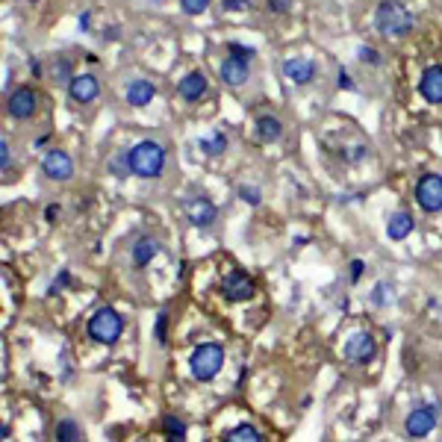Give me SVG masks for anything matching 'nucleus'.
Wrapping results in <instances>:
<instances>
[{
	"instance_id": "7ed1b4c3",
	"label": "nucleus",
	"mask_w": 442,
	"mask_h": 442,
	"mask_svg": "<svg viewBox=\"0 0 442 442\" xmlns=\"http://www.w3.org/2000/svg\"><path fill=\"white\" fill-rule=\"evenodd\" d=\"M124 330V321L112 307H100L92 318H89V336L100 345H112L118 343V336Z\"/></svg>"
},
{
	"instance_id": "4be33fe9",
	"label": "nucleus",
	"mask_w": 442,
	"mask_h": 442,
	"mask_svg": "<svg viewBox=\"0 0 442 442\" xmlns=\"http://www.w3.org/2000/svg\"><path fill=\"white\" fill-rule=\"evenodd\" d=\"M163 428L168 433V442H186V425L177 416H166L163 419Z\"/></svg>"
},
{
	"instance_id": "20e7f679",
	"label": "nucleus",
	"mask_w": 442,
	"mask_h": 442,
	"mask_svg": "<svg viewBox=\"0 0 442 442\" xmlns=\"http://www.w3.org/2000/svg\"><path fill=\"white\" fill-rule=\"evenodd\" d=\"M221 363H225V351L218 345H200L195 348L192 360H189V369L195 380H212L221 372Z\"/></svg>"
},
{
	"instance_id": "b1692460",
	"label": "nucleus",
	"mask_w": 442,
	"mask_h": 442,
	"mask_svg": "<svg viewBox=\"0 0 442 442\" xmlns=\"http://www.w3.org/2000/svg\"><path fill=\"white\" fill-rule=\"evenodd\" d=\"M200 151H207V153H221V151H225L227 148V136L225 133H215L212 139H200Z\"/></svg>"
},
{
	"instance_id": "393cba45",
	"label": "nucleus",
	"mask_w": 442,
	"mask_h": 442,
	"mask_svg": "<svg viewBox=\"0 0 442 442\" xmlns=\"http://www.w3.org/2000/svg\"><path fill=\"white\" fill-rule=\"evenodd\" d=\"M50 71H53V80H56V83H59V80H68V83L74 80V74H71V63H68V59H63V56H56V59H53Z\"/></svg>"
},
{
	"instance_id": "412c9836",
	"label": "nucleus",
	"mask_w": 442,
	"mask_h": 442,
	"mask_svg": "<svg viewBox=\"0 0 442 442\" xmlns=\"http://www.w3.org/2000/svg\"><path fill=\"white\" fill-rule=\"evenodd\" d=\"M56 442H80V425L74 419H63L56 425Z\"/></svg>"
},
{
	"instance_id": "1a4fd4ad",
	"label": "nucleus",
	"mask_w": 442,
	"mask_h": 442,
	"mask_svg": "<svg viewBox=\"0 0 442 442\" xmlns=\"http://www.w3.org/2000/svg\"><path fill=\"white\" fill-rule=\"evenodd\" d=\"M254 280L245 274V271H230L225 277V284H221V292H225L227 301H248L254 295Z\"/></svg>"
},
{
	"instance_id": "72a5a7b5",
	"label": "nucleus",
	"mask_w": 442,
	"mask_h": 442,
	"mask_svg": "<svg viewBox=\"0 0 442 442\" xmlns=\"http://www.w3.org/2000/svg\"><path fill=\"white\" fill-rule=\"evenodd\" d=\"M0 166H4V171H9V142L6 139L0 142Z\"/></svg>"
},
{
	"instance_id": "c85d7f7f",
	"label": "nucleus",
	"mask_w": 442,
	"mask_h": 442,
	"mask_svg": "<svg viewBox=\"0 0 442 442\" xmlns=\"http://www.w3.org/2000/svg\"><path fill=\"white\" fill-rule=\"evenodd\" d=\"M239 198H242L245 204L257 207V204H259V189H254V186H242V189H239Z\"/></svg>"
},
{
	"instance_id": "f03ea898",
	"label": "nucleus",
	"mask_w": 442,
	"mask_h": 442,
	"mask_svg": "<svg viewBox=\"0 0 442 442\" xmlns=\"http://www.w3.org/2000/svg\"><path fill=\"white\" fill-rule=\"evenodd\" d=\"M374 24L384 36L401 38L413 30V15L404 9V4H398V0H384L374 12Z\"/></svg>"
},
{
	"instance_id": "aec40b11",
	"label": "nucleus",
	"mask_w": 442,
	"mask_h": 442,
	"mask_svg": "<svg viewBox=\"0 0 442 442\" xmlns=\"http://www.w3.org/2000/svg\"><path fill=\"white\" fill-rule=\"evenodd\" d=\"M156 254H159V242H156V239H151V236H145V239H139V242L133 245V263L136 266H148Z\"/></svg>"
},
{
	"instance_id": "f3484780",
	"label": "nucleus",
	"mask_w": 442,
	"mask_h": 442,
	"mask_svg": "<svg viewBox=\"0 0 442 442\" xmlns=\"http://www.w3.org/2000/svg\"><path fill=\"white\" fill-rule=\"evenodd\" d=\"M156 89L151 80H133V83L127 86V104L130 107H148L151 100H153Z\"/></svg>"
},
{
	"instance_id": "6e6552de",
	"label": "nucleus",
	"mask_w": 442,
	"mask_h": 442,
	"mask_svg": "<svg viewBox=\"0 0 442 442\" xmlns=\"http://www.w3.org/2000/svg\"><path fill=\"white\" fill-rule=\"evenodd\" d=\"M374 354H377V343L372 333H354L345 343V357L351 363H369V360H374Z\"/></svg>"
},
{
	"instance_id": "ea45409f",
	"label": "nucleus",
	"mask_w": 442,
	"mask_h": 442,
	"mask_svg": "<svg viewBox=\"0 0 442 442\" xmlns=\"http://www.w3.org/2000/svg\"><path fill=\"white\" fill-rule=\"evenodd\" d=\"M27 4H38V0H27Z\"/></svg>"
},
{
	"instance_id": "9b49d317",
	"label": "nucleus",
	"mask_w": 442,
	"mask_h": 442,
	"mask_svg": "<svg viewBox=\"0 0 442 442\" xmlns=\"http://www.w3.org/2000/svg\"><path fill=\"white\" fill-rule=\"evenodd\" d=\"M419 92L428 104H442V65H431L419 80Z\"/></svg>"
},
{
	"instance_id": "c756f323",
	"label": "nucleus",
	"mask_w": 442,
	"mask_h": 442,
	"mask_svg": "<svg viewBox=\"0 0 442 442\" xmlns=\"http://www.w3.org/2000/svg\"><path fill=\"white\" fill-rule=\"evenodd\" d=\"M166 321H168V313H159L156 318V343L166 345Z\"/></svg>"
},
{
	"instance_id": "a211bd4d",
	"label": "nucleus",
	"mask_w": 442,
	"mask_h": 442,
	"mask_svg": "<svg viewBox=\"0 0 442 442\" xmlns=\"http://www.w3.org/2000/svg\"><path fill=\"white\" fill-rule=\"evenodd\" d=\"M280 133H284V124L277 122V118H271V115H263V118H257V139L263 145H271V142H277L280 139Z\"/></svg>"
},
{
	"instance_id": "a878e982",
	"label": "nucleus",
	"mask_w": 442,
	"mask_h": 442,
	"mask_svg": "<svg viewBox=\"0 0 442 442\" xmlns=\"http://www.w3.org/2000/svg\"><path fill=\"white\" fill-rule=\"evenodd\" d=\"M180 6H183V12H189V15H200L210 6V0H180Z\"/></svg>"
},
{
	"instance_id": "f257e3e1",
	"label": "nucleus",
	"mask_w": 442,
	"mask_h": 442,
	"mask_svg": "<svg viewBox=\"0 0 442 442\" xmlns=\"http://www.w3.org/2000/svg\"><path fill=\"white\" fill-rule=\"evenodd\" d=\"M127 156H130V171L139 177H159L166 168V151L159 142H151V139L139 142Z\"/></svg>"
},
{
	"instance_id": "6ab92c4d",
	"label": "nucleus",
	"mask_w": 442,
	"mask_h": 442,
	"mask_svg": "<svg viewBox=\"0 0 442 442\" xmlns=\"http://www.w3.org/2000/svg\"><path fill=\"white\" fill-rule=\"evenodd\" d=\"M410 230H413V215L410 212H395V215H389V225H387V233H389V239H395V242H401V239H407L410 236Z\"/></svg>"
},
{
	"instance_id": "423d86ee",
	"label": "nucleus",
	"mask_w": 442,
	"mask_h": 442,
	"mask_svg": "<svg viewBox=\"0 0 442 442\" xmlns=\"http://www.w3.org/2000/svg\"><path fill=\"white\" fill-rule=\"evenodd\" d=\"M36 107H38V95L30 89V86H21L15 89L9 97H6V112L18 122H24V118L36 115Z\"/></svg>"
},
{
	"instance_id": "f704fd0d",
	"label": "nucleus",
	"mask_w": 442,
	"mask_h": 442,
	"mask_svg": "<svg viewBox=\"0 0 442 442\" xmlns=\"http://www.w3.org/2000/svg\"><path fill=\"white\" fill-rule=\"evenodd\" d=\"M65 284H68V271H63V274H59V277H56V284L50 286V295H56V292H59V289H63Z\"/></svg>"
},
{
	"instance_id": "7c9ffc66",
	"label": "nucleus",
	"mask_w": 442,
	"mask_h": 442,
	"mask_svg": "<svg viewBox=\"0 0 442 442\" xmlns=\"http://www.w3.org/2000/svg\"><path fill=\"white\" fill-rule=\"evenodd\" d=\"M225 9H230V12H242V9H251V0H225Z\"/></svg>"
},
{
	"instance_id": "5701e85b",
	"label": "nucleus",
	"mask_w": 442,
	"mask_h": 442,
	"mask_svg": "<svg viewBox=\"0 0 442 442\" xmlns=\"http://www.w3.org/2000/svg\"><path fill=\"white\" fill-rule=\"evenodd\" d=\"M225 442H263V439H259L257 428H251V425H239V428H233V431L225 436Z\"/></svg>"
},
{
	"instance_id": "f8f14e48",
	"label": "nucleus",
	"mask_w": 442,
	"mask_h": 442,
	"mask_svg": "<svg viewBox=\"0 0 442 442\" xmlns=\"http://www.w3.org/2000/svg\"><path fill=\"white\" fill-rule=\"evenodd\" d=\"M284 74H286V80H292L295 86H307L316 77V65L304 56H292V59L284 63Z\"/></svg>"
},
{
	"instance_id": "4c0bfd02",
	"label": "nucleus",
	"mask_w": 442,
	"mask_h": 442,
	"mask_svg": "<svg viewBox=\"0 0 442 442\" xmlns=\"http://www.w3.org/2000/svg\"><path fill=\"white\" fill-rule=\"evenodd\" d=\"M30 71H33V74L42 71V65H38V59H33V63H30Z\"/></svg>"
},
{
	"instance_id": "0eeeda50",
	"label": "nucleus",
	"mask_w": 442,
	"mask_h": 442,
	"mask_svg": "<svg viewBox=\"0 0 442 442\" xmlns=\"http://www.w3.org/2000/svg\"><path fill=\"white\" fill-rule=\"evenodd\" d=\"M436 428V407H416L407 419H404V431L413 439H425L431 431Z\"/></svg>"
},
{
	"instance_id": "473e14b6",
	"label": "nucleus",
	"mask_w": 442,
	"mask_h": 442,
	"mask_svg": "<svg viewBox=\"0 0 442 442\" xmlns=\"http://www.w3.org/2000/svg\"><path fill=\"white\" fill-rule=\"evenodd\" d=\"M387 292H389V289H387V284H377V286H374V295H372V301H374V304H380V307H384V304H387Z\"/></svg>"
},
{
	"instance_id": "cd10ccee",
	"label": "nucleus",
	"mask_w": 442,
	"mask_h": 442,
	"mask_svg": "<svg viewBox=\"0 0 442 442\" xmlns=\"http://www.w3.org/2000/svg\"><path fill=\"white\" fill-rule=\"evenodd\" d=\"M360 59H363V63H369V65H380V63H384V59H380V53L374 50V48H360Z\"/></svg>"
},
{
	"instance_id": "9d476101",
	"label": "nucleus",
	"mask_w": 442,
	"mask_h": 442,
	"mask_svg": "<svg viewBox=\"0 0 442 442\" xmlns=\"http://www.w3.org/2000/svg\"><path fill=\"white\" fill-rule=\"evenodd\" d=\"M42 168H45V174H48L50 180H71V174H74V163H71V156H68L65 151H59V148L48 151V156H45Z\"/></svg>"
},
{
	"instance_id": "58836bf2",
	"label": "nucleus",
	"mask_w": 442,
	"mask_h": 442,
	"mask_svg": "<svg viewBox=\"0 0 442 442\" xmlns=\"http://www.w3.org/2000/svg\"><path fill=\"white\" fill-rule=\"evenodd\" d=\"M56 212H59V207H48V221H53V218H56Z\"/></svg>"
},
{
	"instance_id": "bb28decb",
	"label": "nucleus",
	"mask_w": 442,
	"mask_h": 442,
	"mask_svg": "<svg viewBox=\"0 0 442 442\" xmlns=\"http://www.w3.org/2000/svg\"><path fill=\"white\" fill-rule=\"evenodd\" d=\"M227 50H230L236 59H242V63H248V59L254 56V48H245V45H239V42H230Z\"/></svg>"
},
{
	"instance_id": "e433bc0d",
	"label": "nucleus",
	"mask_w": 442,
	"mask_h": 442,
	"mask_svg": "<svg viewBox=\"0 0 442 442\" xmlns=\"http://www.w3.org/2000/svg\"><path fill=\"white\" fill-rule=\"evenodd\" d=\"M339 89H354V83H351V77H348L345 71H339Z\"/></svg>"
},
{
	"instance_id": "2eb2a0df",
	"label": "nucleus",
	"mask_w": 442,
	"mask_h": 442,
	"mask_svg": "<svg viewBox=\"0 0 442 442\" xmlns=\"http://www.w3.org/2000/svg\"><path fill=\"white\" fill-rule=\"evenodd\" d=\"M177 92H180V97H183V100H200V95L207 92V74H204V71L186 74L183 80H180Z\"/></svg>"
},
{
	"instance_id": "39448f33",
	"label": "nucleus",
	"mask_w": 442,
	"mask_h": 442,
	"mask_svg": "<svg viewBox=\"0 0 442 442\" xmlns=\"http://www.w3.org/2000/svg\"><path fill=\"white\" fill-rule=\"evenodd\" d=\"M416 200L425 212H439L442 210V177L439 174H425L416 186Z\"/></svg>"
},
{
	"instance_id": "2f4dec72",
	"label": "nucleus",
	"mask_w": 442,
	"mask_h": 442,
	"mask_svg": "<svg viewBox=\"0 0 442 442\" xmlns=\"http://www.w3.org/2000/svg\"><path fill=\"white\" fill-rule=\"evenodd\" d=\"M266 6L271 12H286V9H292V0H266Z\"/></svg>"
},
{
	"instance_id": "4468645a",
	"label": "nucleus",
	"mask_w": 442,
	"mask_h": 442,
	"mask_svg": "<svg viewBox=\"0 0 442 442\" xmlns=\"http://www.w3.org/2000/svg\"><path fill=\"white\" fill-rule=\"evenodd\" d=\"M186 212H189V221H192L195 227H210L212 221H215V215H218L215 204H212V200H207V198L189 200V204H186Z\"/></svg>"
},
{
	"instance_id": "dca6fc26",
	"label": "nucleus",
	"mask_w": 442,
	"mask_h": 442,
	"mask_svg": "<svg viewBox=\"0 0 442 442\" xmlns=\"http://www.w3.org/2000/svg\"><path fill=\"white\" fill-rule=\"evenodd\" d=\"M221 80H225L227 86H242L248 80V63H242V59H236V56L225 59V63H221Z\"/></svg>"
},
{
	"instance_id": "c9c22d12",
	"label": "nucleus",
	"mask_w": 442,
	"mask_h": 442,
	"mask_svg": "<svg viewBox=\"0 0 442 442\" xmlns=\"http://www.w3.org/2000/svg\"><path fill=\"white\" fill-rule=\"evenodd\" d=\"M360 274H363V259H354L351 263V280H360Z\"/></svg>"
},
{
	"instance_id": "ddd939ff",
	"label": "nucleus",
	"mask_w": 442,
	"mask_h": 442,
	"mask_svg": "<svg viewBox=\"0 0 442 442\" xmlns=\"http://www.w3.org/2000/svg\"><path fill=\"white\" fill-rule=\"evenodd\" d=\"M68 95L74 104H89L97 97V80L92 74H74V80L68 83Z\"/></svg>"
}]
</instances>
